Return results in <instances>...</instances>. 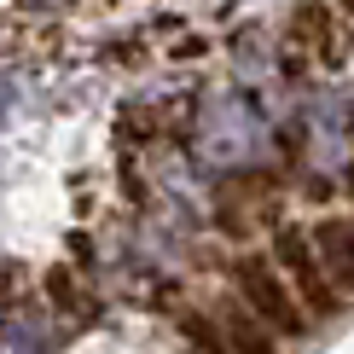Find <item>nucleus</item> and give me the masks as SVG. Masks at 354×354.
Instances as JSON below:
<instances>
[{
	"label": "nucleus",
	"mask_w": 354,
	"mask_h": 354,
	"mask_svg": "<svg viewBox=\"0 0 354 354\" xmlns=\"http://www.w3.org/2000/svg\"><path fill=\"white\" fill-rule=\"evenodd\" d=\"M192 151L209 169H244L268 151V122L250 105L244 93H215L203 99L198 111V134H192Z\"/></svg>",
	"instance_id": "f257e3e1"
},
{
	"label": "nucleus",
	"mask_w": 354,
	"mask_h": 354,
	"mask_svg": "<svg viewBox=\"0 0 354 354\" xmlns=\"http://www.w3.org/2000/svg\"><path fill=\"white\" fill-rule=\"evenodd\" d=\"M232 290H239V302L273 337H290V343H297V337L314 331V319L302 314V302L290 297V285L279 279V268H273L268 256H239V261H232Z\"/></svg>",
	"instance_id": "f03ea898"
},
{
	"label": "nucleus",
	"mask_w": 354,
	"mask_h": 354,
	"mask_svg": "<svg viewBox=\"0 0 354 354\" xmlns=\"http://www.w3.org/2000/svg\"><path fill=\"white\" fill-rule=\"evenodd\" d=\"M268 261L279 268V279L290 285V297L302 302L308 319H331L337 308H343V297L331 290V279H326V268H319V256H314V244H308L302 227H279Z\"/></svg>",
	"instance_id": "7ed1b4c3"
},
{
	"label": "nucleus",
	"mask_w": 354,
	"mask_h": 354,
	"mask_svg": "<svg viewBox=\"0 0 354 354\" xmlns=\"http://www.w3.org/2000/svg\"><path fill=\"white\" fill-rule=\"evenodd\" d=\"M308 244H314L331 290L337 297H354V221L348 215H326L314 232H308Z\"/></svg>",
	"instance_id": "20e7f679"
},
{
	"label": "nucleus",
	"mask_w": 354,
	"mask_h": 354,
	"mask_svg": "<svg viewBox=\"0 0 354 354\" xmlns=\"http://www.w3.org/2000/svg\"><path fill=\"white\" fill-rule=\"evenodd\" d=\"M215 337H221V348H227V354H279L273 331L261 326V319L250 314L239 297L221 302V314H215Z\"/></svg>",
	"instance_id": "39448f33"
},
{
	"label": "nucleus",
	"mask_w": 354,
	"mask_h": 354,
	"mask_svg": "<svg viewBox=\"0 0 354 354\" xmlns=\"http://www.w3.org/2000/svg\"><path fill=\"white\" fill-rule=\"evenodd\" d=\"M0 354H58V343L41 314H12L0 319Z\"/></svg>",
	"instance_id": "423d86ee"
},
{
	"label": "nucleus",
	"mask_w": 354,
	"mask_h": 354,
	"mask_svg": "<svg viewBox=\"0 0 354 354\" xmlns=\"http://www.w3.org/2000/svg\"><path fill=\"white\" fill-rule=\"evenodd\" d=\"M314 145H319V163H343V157H348V134H343V116L319 111V116H314Z\"/></svg>",
	"instance_id": "0eeeda50"
},
{
	"label": "nucleus",
	"mask_w": 354,
	"mask_h": 354,
	"mask_svg": "<svg viewBox=\"0 0 354 354\" xmlns=\"http://www.w3.org/2000/svg\"><path fill=\"white\" fill-rule=\"evenodd\" d=\"M29 6H70V0H29Z\"/></svg>",
	"instance_id": "6e6552de"
},
{
	"label": "nucleus",
	"mask_w": 354,
	"mask_h": 354,
	"mask_svg": "<svg viewBox=\"0 0 354 354\" xmlns=\"http://www.w3.org/2000/svg\"><path fill=\"white\" fill-rule=\"evenodd\" d=\"M0 319H6V297H0Z\"/></svg>",
	"instance_id": "1a4fd4ad"
}]
</instances>
